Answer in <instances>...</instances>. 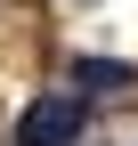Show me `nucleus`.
<instances>
[{
  "instance_id": "f257e3e1",
  "label": "nucleus",
  "mask_w": 138,
  "mask_h": 146,
  "mask_svg": "<svg viewBox=\"0 0 138 146\" xmlns=\"http://www.w3.org/2000/svg\"><path fill=\"white\" fill-rule=\"evenodd\" d=\"M81 130H90V98L81 89H49V98H33L16 114V146H73Z\"/></svg>"
},
{
  "instance_id": "f03ea898",
  "label": "nucleus",
  "mask_w": 138,
  "mask_h": 146,
  "mask_svg": "<svg viewBox=\"0 0 138 146\" xmlns=\"http://www.w3.org/2000/svg\"><path fill=\"white\" fill-rule=\"evenodd\" d=\"M73 81H81V89H130V65H114V57H81Z\"/></svg>"
}]
</instances>
